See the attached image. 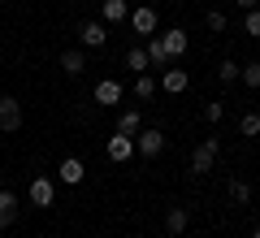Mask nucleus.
Wrapping results in <instances>:
<instances>
[{"mask_svg":"<svg viewBox=\"0 0 260 238\" xmlns=\"http://www.w3.org/2000/svg\"><path fill=\"white\" fill-rule=\"evenodd\" d=\"M217 152H221V143H217V139H204V143L191 152V174H213Z\"/></svg>","mask_w":260,"mask_h":238,"instance_id":"1","label":"nucleus"},{"mask_svg":"<svg viewBox=\"0 0 260 238\" xmlns=\"http://www.w3.org/2000/svg\"><path fill=\"white\" fill-rule=\"evenodd\" d=\"M135 152H139V156H148V160H152V156H160V152H165V134H160L156 126L139 130V134H135Z\"/></svg>","mask_w":260,"mask_h":238,"instance_id":"2","label":"nucleus"},{"mask_svg":"<svg viewBox=\"0 0 260 238\" xmlns=\"http://www.w3.org/2000/svg\"><path fill=\"white\" fill-rule=\"evenodd\" d=\"M130 26L139 30V35H156L160 18H156V9H152V5H143V9H130Z\"/></svg>","mask_w":260,"mask_h":238,"instance_id":"3","label":"nucleus"},{"mask_svg":"<svg viewBox=\"0 0 260 238\" xmlns=\"http://www.w3.org/2000/svg\"><path fill=\"white\" fill-rule=\"evenodd\" d=\"M0 130H22V104L13 100V95H5V100H0Z\"/></svg>","mask_w":260,"mask_h":238,"instance_id":"4","label":"nucleus"},{"mask_svg":"<svg viewBox=\"0 0 260 238\" xmlns=\"http://www.w3.org/2000/svg\"><path fill=\"white\" fill-rule=\"evenodd\" d=\"M52 199H56V186L48 182V178H35V182H30V203H35V208H52Z\"/></svg>","mask_w":260,"mask_h":238,"instance_id":"5","label":"nucleus"},{"mask_svg":"<svg viewBox=\"0 0 260 238\" xmlns=\"http://www.w3.org/2000/svg\"><path fill=\"white\" fill-rule=\"evenodd\" d=\"M130 156H135V139H130V134H113L109 139V160L121 165V160H130Z\"/></svg>","mask_w":260,"mask_h":238,"instance_id":"6","label":"nucleus"},{"mask_svg":"<svg viewBox=\"0 0 260 238\" xmlns=\"http://www.w3.org/2000/svg\"><path fill=\"white\" fill-rule=\"evenodd\" d=\"M18 221V195L13 191H0V229H9Z\"/></svg>","mask_w":260,"mask_h":238,"instance_id":"7","label":"nucleus"},{"mask_svg":"<svg viewBox=\"0 0 260 238\" xmlns=\"http://www.w3.org/2000/svg\"><path fill=\"white\" fill-rule=\"evenodd\" d=\"M83 160H78V156H70V160H61V169H56V178H61V182H70V186H78L83 182Z\"/></svg>","mask_w":260,"mask_h":238,"instance_id":"8","label":"nucleus"},{"mask_svg":"<svg viewBox=\"0 0 260 238\" xmlns=\"http://www.w3.org/2000/svg\"><path fill=\"white\" fill-rule=\"evenodd\" d=\"M148 65H156V70H169V52H165V44H160V35H148Z\"/></svg>","mask_w":260,"mask_h":238,"instance_id":"9","label":"nucleus"},{"mask_svg":"<svg viewBox=\"0 0 260 238\" xmlns=\"http://www.w3.org/2000/svg\"><path fill=\"white\" fill-rule=\"evenodd\" d=\"M117 100H121V83H117V78L95 83V104H117Z\"/></svg>","mask_w":260,"mask_h":238,"instance_id":"10","label":"nucleus"},{"mask_svg":"<svg viewBox=\"0 0 260 238\" xmlns=\"http://www.w3.org/2000/svg\"><path fill=\"white\" fill-rule=\"evenodd\" d=\"M100 18L104 22H126L130 18V5H126V0H104V5H100Z\"/></svg>","mask_w":260,"mask_h":238,"instance_id":"11","label":"nucleus"},{"mask_svg":"<svg viewBox=\"0 0 260 238\" xmlns=\"http://www.w3.org/2000/svg\"><path fill=\"white\" fill-rule=\"evenodd\" d=\"M61 70L70 74V78H78V74L87 70V56L78 52V48H70V52H61Z\"/></svg>","mask_w":260,"mask_h":238,"instance_id":"12","label":"nucleus"},{"mask_svg":"<svg viewBox=\"0 0 260 238\" xmlns=\"http://www.w3.org/2000/svg\"><path fill=\"white\" fill-rule=\"evenodd\" d=\"M186 83H191V78H186V70H165V78H160V87H165L169 95H182Z\"/></svg>","mask_w":260,"mask_h":238,"instance_id":"13","label":"nucleus"},{"mask_svg":"<svg viewBox=\"0 0 260 238\" xmlns=\"http://www.w3.org/2000/svg\"><path fill=\"white\" fill-rule=\"evenodd\" d=\"M78 35H83V44H87V48H104L109 30H104V22H87V26L78 30Z\"/></svg>","mask_w":260,"mask_h":238,"instance_id":"14","label":"nucleus"},{"mask_svg":"<svg viewBox=\"0 0 260 238\" xmlns=\"http://www.w3.org/2000/svg\"><path fill=\"white\" fill-rule=\"evenodd\" d=\"M139 130H143V117H139L135 109H126V113L117 117V134H130V139H135Z\"/></svg>","mask_w":260,"mask_h":238,"instance_id":"15","label":"nucleus"},{"mask_svg":"<svg viewBox=\"0 0 260 238\" xmlns=\"http://www.w3.org/2000/svg\"><path fill=\"white\" fill-rule=\"evenodd\" d=\"M160 44H165L169 61H174V56H182V52H186V35H182V30H165V35H160Z\"/></svg>","mask_w":260,"mask_h":238,"instance_id":"16","label":"nucleus"},{"mask_svg":"<svg viewBox=\"0 0 260 238\" xmlns=\"http://www.w3.org/2000/svg\"><path fill=\"white\" fill-rule=\"evenodd\" d=\"M186 221H191V217H186V208H169L165 229H169V234H182V229H186Z\"/></svg>","mask_w":260,"mask_h":238,"instance_id":"17","label":"nucleus"},{"mask_svg":"<svg viewBox=\"0 0 260 238\" xmlns=\"http://www.w3.org/2000/svg\"><path fill=\"white\" fill-rule=\"evenodd\" d=\"M135 95H139V100H152V95H156V83H152L148 74H139V78H135Z\"/></svg>","mask_w":260,"mask_h":238,"instance_id":"18","label":"nucleus"},{"mask_svg":"<svg viewBox=\"0 0 260 238\" xmlns=\"http://www.w3.org/2000/svg\"><path fill=\"white\" fill-rule=\"evenodd\" d=\"M239 130H243V134H247V139H256V134H260V113H243Z\"/></svg>","mask_w":260,"mask_h":238,"instance_id":"19","label":"nucleus"},{"mask_svg":"<svg viewBox=\"0 0 260 238\" xmlns=\"http://www.w3.org/2000/svg\"><path fill=\"white\" fill-rule=\"evenodd\" d=\"M239 78L247 87H260V61H251V65H239Z\"/></svg>","mask_w":260,"mask_h":238,"instance_id":"20","label":"nucleus"},{"mask_svg":"<svg viewBox=\"0 0 260 238\" xmlns=\"http://www.w3.org/2000/svg\"><path fill=\"white\" fill-rule=\"evenodd\" d=\"M230 199H234V203H247V199H251V186L234 178V182H230Z\"/></svg>","mask_w":260,"mask_h":238,"instance_id":"21","label":"nucleus"},{"mask_svg":"<svg viewBox=\"0 0 260 238\" xmlns=\"http://www.w3.org/2000/svg\"><path fill=\"white\" fill-rule=\"evenodd\" d=\"M243 30H247L251 39H260V9H247V18H243Z\"/></svg>","mask_w":260,"mask_h":238,"instance_id":"22","label":"nucleus"},{"mask_svg":"<svg viewBox=\"0 0 260 238\" xmlns=\"http://www.w3.org/2000/svg\"><path fill=\"white\" fill-rule=\"evenodd\" d=\"M126 65H130V70H148V52H143V48H130V52H126Z\"/></svg>","mask_w":260,"mask_h":238,"instance_id":"23","label":"nucleus"},{"mask_svg":"<svg viewBox=\"0 0 260 238\" xmlns=\"http://www.w3.org/2000/svg\"><path fill=\"white\" fill-rule=\"evenodd\" d=\"M217 74H221V83H234V78H239V65H234V61H221V65H217Z\"/></svg>","mask_w":260,"mask_h":238,"instance_id":"24","label":"nucleus"},{"mask_svg":"<svg viewBox=\"0 0 260 238\" xmlns=\"http://www.w3.org/2000/svg\"><path fill=\"white\" fill-rule=\"evenodd\" d=\"M204 117H208V121H221V117H225V104H221V100H213V104L204 109Z\"/></svg>","mask_w":260,"mask_h":238,"instance_id":"25","label":"nucleus"},{"mask_svg":"<svg viewBox=\"0 0 260 238\" xmlns=\"http://www.w3.org/2000/svg\"><path fill=\"white\" fill-rule=\"evenodd\" d=\"M208 26L221 35V30H225V13H221V9H213V13H208Z\"/></svg>","mask_w":260,"mask_h":238,"instance_id":"26","label":"nucleus"},{"mask_svg":"<svg viewBox=\"0 0 260 238\" xmlns=\"http://www.w3.org/2000/svg\"><path fill=\"white\" fill-rule=\"evenodd\" d=\"M239 9H260V0H234Z\"/></svg>","mask_w":260,"mask_h":238,"instance_id":"27","label":"nucleus"},{"mask_svg":"<svg viewBox=\"0 0 260 238\" xmlns=\"http://www.w3.org/2000/svg\"><path fill=\"white\" fill-rule=\"evenodd\" d=\"M251 238H260V225H256V234H251Z\"/></svg>","mask_w":260,"mask_h":238,"instance_id":"28","label":"nucleus"}]
</instances>
